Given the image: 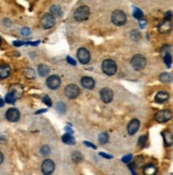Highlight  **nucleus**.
<instances>
[{
    "label": "nucleus",
    "instance_id": "nucleus-1",
    "mask_svg": "<svg viewBox=\"0 0 173 175\" xmlns=\"http://www.w3.org/2000/svg\"><path fill=\"white\" fill-rule=\"evenodd\" d=\"M89 15H90V9L87 5H81L74 11L73 16L77 21H84L89 18Z\"/></svg>",
    "mask_w": 173,
    "mask_h": 175
},
{
    "label": "nucleus",
    "instance_id": "nucleus-2",
    "mask_svg": "<svg viewBox=\"0 0 173 175\" xmlns=\"http://www.w3.org/2000/svg\"><path fill=\"white\" fill-rule=\"evenodd\" d=\"M111 23L118 27L124 26L127 23V14L121 10H116L111 14Z\"/></svg>",
    "mask_w": 173,
    "mask_h": 175
},
{
    "label": "nucleus",
    "instance_id": "nucleus-3",
    "mask_svg": "<svg viewBox=\"0 0 173 175\" xmlns=\"http://www.w3.org/2000/svg\"><path fill=\"white\" fill-rule=\"evenodd\" d=\"M131 65H132V67L135 69V70L140 71L146 67L147 60L143 55L136 54V55H134V56L132 57V60H131Z\"/></svg>",
    "mask_w": 173,
    "mask_h": 175
},
{
    "label": "nucleus",
    "instance_id": "nucleus-4",
    "mask_svg": "<svg viewBox=\"0 0 173 175\" xmlns=\"http://www.w3.org/2000/svg\"><path fill=\"white\" fill-rule=\"evenodd\" d=\"M102 70L107 76H114L117 72V64L113 60H105L102 63Z\"/></svg>",
    "mask_w": 173,
    "mask_h": 175
},
{
    "label": "nucleus",
    "instance_id": "nucleus-5",
    "mask_svg": "<svg viewBox=\"0 0 173 175\" xmlns=\"http://www.w3.org/2000/svg\"><path fill=\"white\" fill-rule=\"evenodd\" d=\"M41 27L44 28V29H50V28L54 27L55 24V17L53 15H52L51 13L48 14H44L43 16H41Z\"/></svg>",
    "mask_w": 173,
    "mask_h": 175
},
{
    "label": "nucleus",
    "instance_id": "nucleus-6",
    "mask_svg": "<svg viewBox=\"0 0 173 175\" xmlns=\"http://www.w3.org/2000/svg\"><path fill=\"white\" fill-rule=\"evenodd\" d=\"M65 94L68 99H76L80 94V88L76 84H69L65 87Z\"/></svg>",
    "mask_w": 173,
    "mask_h": 175
},
{
    "label": "nucleus",
    "instance_id": "nucleus-7",
    "mask_svg": "<svg viewBox=\"0 0 173 175\" xmlns=\"http://www.w3.org/2000/svg\"><path fill=\"white\" fill-rule=\"evenodd\" d=\"M172 118V113L168 109L159 110L158 113L155 114V120L158 123H165V122L169 121Z\"/></svg>",
    "mask_w": 173,
    "mask_h": 175
},
{
    "label": "nucleus",
    "instance_id": "nucleus-8",
    "mask_svg": "<svg viewBox=\"0 0 173 175\" xmlns=\"http://www.w3.org/2000/svg\"><path fill=\"white\" fill-rule=\"evenodd\" d=\"M100 97H101V100L104 103H111L114 99V93L111 88L104 87L100 91Z\"/></svg>",
    "mask_w": 173,
    "mask_h": 175
},
{
    "label": "nucleus",
    "instance_id": "nucleus-9",
    "mask_svg": "<svg viewBox=\"0 0 173 175\" xmlns=\"http://www.w3.org/2000/svg\"><path fill=\"white\" fill-rule=\"evenodd\" d=\"M78 60L80 61L81 64H88L90 61V53L86 48H80L78 50Z\"/></svg>",
    "mask_w": 173,
    "mask_h": 175
},
{
    "label": "nucleus",
    "instance_id": "nucleus-10",
    "mask_svg": "<svg viewBox=\"0 0 173 175\" xmlns=\"http://www.w3.org/2000/svg\"><path fill=\"white\" fill-rule=\"evenodd\" d=\"M5 118L10 122H16L20 118V113L17 108H10L8 109V112L5 113Z\"/></svg>",
    "mask_w": 173,
    "mask_h": 175
},
{
    "label": "nucleus",
    "instance_id": "nucleus-11",
    "mask_svg": "<svg viewBox=\"0 0 173 175\" xmlns=\"http://www.w3.org/2000/svg\"><path fill=\"white\" fill-rule=\"evenodd\" d=\"M54 169H55V165L51 159H46V160H44L43 163H41V171H43V173L46 175L51 174L52 172L54 171Z\"/></svg>",
    "mask_w": 173,
    "mask_h": 175
},
{
    "label": "nucleus",
    "instance_id": "nucleus-12",
    "mask_svg": "<svg viewBox=\"0 0 173 175\" xmlns=\"http://www.w3.org/2000/svg\"><path fill=\"white\" fill-rule=\"evenodd\" d=\"M46 84L50 89H57L61 86V79L57 76H50L47 79Z\"/></svg>",
    "mask_w": 173,
    "mask_h": 175
},
{
    "label": "nucleus",
    "instance_id": "nucleus-13",
    "mask_svg": "<svg viewBox=\"0 0 173 175\" xmlns=\"http://www.w3.org/2000/svg\"><path fill=\"white\" fill-rule=\"evenodd\" d=\"M9 91L15 96L16 99H19V98H21L22 94H24V87H22V85L20 84H12L10 86Z\"/></svg>",
    "mask_w": 173,
    "mask_h": 175
},
{
    "label": "nucleus",
    "instance_id": "nucleus-14",
    "mask_svg": "<svg viewBox=\"0 0 173 175\" xmlns=\"http://www.w3.org/2000/svg\"><path fill=\"white\" fill-rule=\"evenodd\" d=\"M172 30V23L169 19H165L161 23L158 24V31L161 34H166V33H169Z\"/></svg>",
    "mask_w": 173,
    "mask_h": 175
},
{
    "label": "nucleus",
    "instance_id": "nucleus-15",
    "mask_svg": "<svg viewBox=\"0 0 173 175\" xmlns=\"http://www.w3.org/2000/svg\"><path fill=\"white\" fill-rule=\"evenodd\" d=\"M81 84H82L83 87L86 88V89H93V88H95L96 82H95V80L90 77H83L82 79H81Z\"/></svg>",
    "mask_w": 173,
    "mask_h": 175
},
{
    "label": "nucleus",
    "instance_id": "nucleus-16",
    "mask_svg": "<svg viewBox=\"0 0 173 175\" xmlns=\"http://www.w3.org/2000/svg\"><path fill=\"white\" fill-rule=\"evenodd\" d=\"M139 126H140V122L138 119H133L127 125V133L130 135H134L139 130Z\"/></svg>",
    "mask_w": 173,
    "mask_h": 175
},
{
    "label": "nucleus",
    "instance_id": "nucleus-17",
    "mask_svg": "<svg viewBox=\"0 0 173 175\" xmlns=\"http://www.w3.org/2000/svg\"><path fill=\"white\" fill-rule=\"evenodd\" d=\"M169 100V93H167V91L165 90H160L158 91L157 93H156L155 96V101L157 102V103H160L163 104L165 102H167Z\"/></svg>",
    "mask_w": 173,
    "mask_h": 175
},
{
    "label": "nucleus",
    "instance_id": "nucleus-18",
    "mask_svg": "<svg viewBox=\"0 0 173 175\" xmlns=\"http://www.w3.org/2000/svg\"><path fill=\"white\" fill-rule=\"evenodd\" d=\"M11 74V67L7 64H1L0 65V79L4 80L8 79Z\"/></svg>",
    "mask_w": 173,
    "mask_h": 175
},
{
    "label": "nucleus",
    "instance_id": "nucleus-19",
    "mask_svg": "<svg viewBox=\"0 0 173 175\" xmlns=\"http://www.w3.org/2000/svg\"><path fill=\"white\" fill-rule=\"evenodd\" d=\"M163 138L164 142L166 146H171L173 143V135L170 130H164L163 132Z\"/></svg>",
    "mask_w": 173,
    "mask_h": 175
},
{
    "label": "nucleus",
    "instance_id": "nucleus-20",
    "mask_svg": "<svg viewBox=\"0 0 173 175\" xmlns=\"http://www.w3.org/2000/svg\"><path fill=\"white\" fill-rule=\"evenodd\" d=\"M50 13H51L54 17H62V15H63L62 9H61V7L57 4L51 5V8H50Z\"/></svg>",
    "mask_w": 173,
    "mask_h": 175
},
{
    "label": "nucleus",
    "instance_id": "nucleus-21",
    "mask_svg": "<svg viewBox=\"0 0 173 175\" xmlns=\"http://www.w3.org/2000/svg\"><path fill=\"white\" fill-rule=\"evenodd\" d=\"M49 71L50 69L47 65H45V64H41V65H38L37 67V72L38 74H40L41 77H46L49 74Z\"/></svg>",
    "mask_w": 173,
    "mask_h": 175
},
{
    "label": "nucleus",
    "instance_id": "nucleus-22",
    "mask_svg": "<svg viewBox=\"0 0 173 175\" xmlns=\"http://www.w3.org/2000/svg\"><path fill=\"white\" fill-rule=\"evenodd\" d=\"M157 172V168L154 165H147L143 168V173L147 175H153Z\"/></svg>",
    "mask_w": 173,
    "mask_h": 175
},
{
    "label": "nucleus",
    "instance_id": "nucleus-23",
    "mask_svg": "<svg viewBox=\"0 0 173 175\" xmlns=\"http://www.w3.org/2000/svg\"><path fill=\"white\" fill-rule=\"evenodd\" d=\"M71 158H72V162H73L74 163H80L83 162V155L81 154L79 151H76V152L72 153Z\"/></svg>",
    "mask_w": 173,
    "mask_h": 175
},
{
    "label": "nucleus",
    "instance_id": "nucleus-24",
    "mask_svg": "<svg viewBox=\"0 0 173 175\" xmlns=\"http://www.w3.org/2000/svg\"><path fill=\"white\" fill-rule=\"evenodd\" d=\"M62 140H63V142L66 143V144H74V143H76V140H74L73 136L70 135V134H68V133L65 134V135H63Z\"/></svg>",
    "mask_w": 173,
    "mask_h": 175
},
{
    "label": "nucleus",
    "instance_id": "nucleus-25",
    "mask_svg": "<svg viewBox=\"0 0 173 175\" xmlns=\"http://www.w3.org/2000/svg\"><path fill=\"white\" fill-rule=\"evenodd\" d=\"M24 76L26 77L27 79L32 80V79H34V77H35L36 73H35L34 69H32V68H26V69H24Z\"/></svg>",
    "mask_w": 173,
    "mask_h": 175
},
{
    "label": "nucleus",
    "instance_id": "nucleus-26",
    "mask_svg": "<svg viewBox=\"0 0 173 175\" xmlns=\"http://www.w3.org/2000/svg\"><path fill=\"white\" fill-rule=\"evenodd\" d=\"M171 80H172L171 74L167 73V72H164V73H161L159 76V81L163 82V83H166V84H167V83L171 82Z\"/></svg>",
    "mask_w": 173,
    "mask_h": 175
},
{
    "label": "nucleus",
    "instance_id": "nucleus-27",
    "mask_svg": "<svg viewBox=\"0 0 173 175\" xmlns=\"http://www.w3.org/2000/svg\"><path fill=\"white\" fill-rule=\"evenodd\" d=\"M108 134L107 133H101V134L99 135V137H98V140H99V142L101 144H105L108 142Z\"/></svg>",
    "mask_w": 173,
    "mask_h": 175
},
{
    "label": "nucleus",
    "instance_id": "nucleus-28",
    "mask_svg": "<svg viewBox=\"0 0 173 175\" xmlns=\"http://www.w3.org/2000/svg\"><path fill=\"white\" fill-rule=\"evenodd\" d=\"M140 37H141V35L137 30H133V31L131 32V38H132L134 41H138L140 40Z\"/></svg>",
    "mask_w": 173,
    "mask_h": 175
},
{
    "label": "nucleus",
    "instance_id": "nucleus-29",
    "mask_svg": "<svg viewBox=\"0 0 173 175\" xmlns=\"http://www.w3.org/2000/svg\"><path fill=\"white\" fill-rule=\"evenodd\" d=\"M4 100H5V102H7V103L12 104V103H14V102L16 101V98H15V96H14V94H12L11 93H9L7 94V96H5Z\"/></svg>",
    "mask_w": 173,
    "mask_h": 175
},
{
    "label": "nucleus",
    "instance_id": "nucleus-30",
    "mask_svg": "<svg viewBox=\"0 0 173 175\" xmlns=\"http://www.w3.org/2000/svg\"><path fill=\"white\" fill-rule=\"evenodd\" d=\"M57 110L60 114H64L66 112V105L63 103V102H58V103H57Z\"/></svg>",
    "mask_w": 173,
    "mask_h": 175
},
{
    "label": "nucleus",
    "instance_id": "nucleus-31",
    "mask_svg": "<svg viewBox=\"0 0 173 175\" xmlns=\"http://www.w3.org/2000/svg\"><path fill=\"white\" fill-rule=\"evenodd\" d=\"M164 61H165V64L167 65V67H168V68L171 67V63H172L171 54H170V53H167L166 55H164Z\"/></svg>",
    "mask_w": 173,
    "mask_h": 175
},
{
    "label": "nucleus",
    "instance_id": "nucleus-32",
    "mask_svg": "<svg viewBox=\"0 0 173 175\" xmlns=\"http://www.w3.org/2000/svg\"><path fill=\"white\" fill-rule=\"evenodd\" d=\"M41 155H44V156H47V155H49L50 154V148L48 146H41Z\"/></svg>",
    "mask_w": 173,
    "mask_h": 175
},
{
    "label": "nucleus",
    "instance_id": "nucleus-33",
    "mask_svg": "<svg viewBox=\"0 0 173 175\" xmlns=\"http://www.w3.org/2000/svg\"><path fill=\"white\" fill-rule=\"evenodd\" d=\"M20 34L22 36H24V37H27V36H29L31 34V30H30L29 28H22L20 30Z\"/></svg>",
    "mask_w": 173,
    "mask_h": 175
},
{
    "label": "nucleus",
    "instance_id": "nucleus-34",
    "mask_svg": "<svg viewBox=\"0 0 173 175\" xmlns=\"http://www.w3.org/2000/svg\"><path fill=\"white\" fill-rule=\"evenodd\" d=\"M134 17L137 18V19H142V17H143L142 12H141V11H139L138 9H136L135 11H134Z\"/></svg>",
    "mask_w": 173,
    "mask_h": 175
},
{
    "label": "nucleus",
    "instance_id": "nucleus-35",
    "mask_svg": "<svg viewBox=\"0 0 173 175\" xmlns=\"http://www.w3.org/2000/svg\"><path fill=\"white\" fill-rule=\"evenodd\" d=\"M43 102L47 105V106H51V105H52L51 99H50L48 96H45V97H44V98H43Z\"/></svg>",
    "mask_w": 173,
    "mask_h": 175
},
{
    "label": "nucleus",
    "instance_id": "nucleus-36",
    "mask_svg": "<svg viewBox=\"0 0 173 175\" xmlns=\"http://www.w3.org/2000/svg\"><path fill=\"white\" fill-rule=\"evenodd\" d=\"M170 49H171V47L170 46H164L163 48H161V53L163 55H166L167 53H170Z\"/></svg>",
    "mask_w": 173,
    "mask_h": 175
},
{
    "label": "nucleus",
    "instance_id": "nucleus-37",
    "mask_svg": "<svg viewBox=\"0 0 173 175\" xmlns=\"http://www.w3.org/2000/svg\"><path fill=\"white\" fill-rule=\"evenodd\" d=\"M132 158H133V156L132 155H127V156H124L123 158H122V162H125V163H129L131 160H132Z\"/></svg>",
    "mask_w": 173,
    "mask_h": 175
},
{
    "label": "nucleus",
    "instance_id": "nucleus-38",
    "mask_svg": "<svg viewBox=\"0 0 173 175\" xmlns=\"http://www.w3.org/2000/svg\"><path fill=\"white\" fill-rule=\"evenodd\" d=\"M146 141H147V136H141V137L139 138V146H143L144 143H146Z\"/></svg>",
    "mask_w": 173,
    "mask_h": 175
},
{
    "label": "nucleus",
    "instance_id": "nucleus-39",
    "mask_svg": "<svg viewBox=\"0 0 173 175\" xmlns=\"http://www.w3.org/2000/svg\"><path fill=\"white\" fill-rule=\"evenodd\" d=\"M67 62H68L69 64H71L72 66H76V65H77L76 61H74V60H72V58H71L70 56H67Z\"/></svg>",
    "mask_w": 173,
    "mask_h": 175
},
{
    "label": "nucleus",
    "instance_id": "nucleus-40",
    "mask_svg": "<svg viewBox=\"0 0 173 175\" xmlns=\"http://www.w3.org/2000/svg\"><path fill=\"white\" fill-rule=\"evenodd\" d=\"M24 45V43H22V41H14V46L18 47V46H22Z\"/></svg>",
    "mask_w": 173,
    "mask_h": 175
},
{
    "label": "nucleus",
    "instance_id": "nucleus-41",
    "mask_svg": "<svg viewBox=\"0 0 173 175\" xmlns=\"http://www.w3.org/2000/svg\"><path fill=\"white\" fill-rule=\"evenodd\" d=\"M100 155H101L102 157H104V158H111V157H113V156H111V155L104 154V153H100Z\"/></svg>",
    "mask_w": 173,
    "mask_h": 175
},
{
    "label": "nucleus",
    "instance_id": "nucleus-42",
    "mask_svg": "<svg viewBox=\"0 0 173 175\" xmlns=\"http://www.w3.org/2000/svg\"><path fill=\"white\" fill-rule=\"evenodd\" d=\"M171 17H172L171 12H168L166 14V18H165V19H169V20H171Z\"/></svg>",
    "mask_w": 173,
    "mask_h": 175
},
{
    "label": "nucleus",
    "instance_id": "nucleus-43",
    "mask_svg": "<svg viewBox=\"0 0 173 175\" xmlns=\"http://www.w3.org/2000/svg\"><path fill=\"white\" fill-rule=\"evenodd\" d=\"M3 159H4V158H3V154H2V153L0 152V165H1V163L3 162Z\"/></svg>",
    "mask_w": 173,
    "mask_h": 175
},
{
    "label": "nucleus",
    "instance_id": "nucleus-44",
    "mask_svg": "<svg viewBox=\"0 0 173 175\" xmlns=\"http://www.w3.org/2000/svg\"><path fill=\"white\" fill-rule=\"evenodd\" d=\"M84 143L86 144V146H91V148H93V149H96V146H95L94 144H91V143H88L87 141H84Z\"/></svg>",
    "mask_w": 173,
    "mask_h": 175
},
{
    "label": "nucleus",
    "instance_id": "nucleus-45",
    "mask_svg": "<svg viewBox=\"0 0 173 175\" xmlns=\"http://www.w3.org/2000/svg\"><path fill=\"white\" fill-rule=\"evenodd\" d=\"M4 105V101L2 99H0V107H2Z\"/></svg>",
    "mask_w": 173,
    "mask_h": 175
},
{
    "label": "nucleus",
    "instance_id": "nucleus-46",
    "mask_svg": "<svg viewBox=\"0 0 173 175\" xmlns=\"http://www.w3.org/2000/svg\"><path fill=\"white\" fill-rule=\"evenodd\" d=\"M146 26V21H142V23H140V27H144Z\"/></svg>",
    "mask_w": 173,
    "mask_h": 175
},
{
    "label": "nucleus",
    "instance_id": "nucleus-47",
    "mask_svg": "<svg viewBox=\"0 0 173 175\" xmlns=\"http://www.w3.org/2000/svg\"><path fill=\"white\" fill-rule=\"evenodd\" d=\"M44 112H46V109H43V110H38V112L36 113V114H41V113H44Z\"/></svg>",
    "mask_w": 173,
    "mask_h": 175
},
{
    "label": "nucleus",
    "instance_id": "nucleus-48",
    "mask_svg": "<svg viewBox=\"0 0 173 175\" xmlns=\"http://www.w3.org/2000/svg\"><path fill=\"white\" fill-rule=\"evenodd\" d=\"M2 43V38H1V36H0V44Z\"/></svg>",
    "mask_w": 173,
    "mask_h": 175
}]
</instances>
